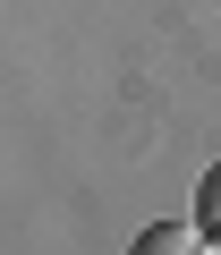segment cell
Here are the masks:
<instances>
[{"mask_svg":"<svg viewBox=\"0 0 221 255\" xmlns=\"http://www.w3.org/2000/svg\"><path fill=\"white\" fill-rule=\"evenodd\" d=\"M128 255H213V247H204L196 221H145V230L128 238Z\"/></svg>","mask_w":221,"mask_h":255,"instance_id":"6da1fadb","label":"cell"},{"mask_svg":"<svg viewBox=\"0 0 221 255\" xmlns=\"http://www.w3.org/2000/svg\"><path fill=\"white\" fill-rule=\"evenodd\" d=\"M187 221L204 230V247H221V162L196 179V204H187Z\"/></svg>","mask_w":221,"mask_h":255,"instance_id":"7a4b0ae2","label":"cell"},{"mask_svg":"<svg viewBox=\"0 0 221 255\" xmlns=\"http://www.w3.org/2000/svg\"><path fill=\"white\" fill-rule=\"evenodd\" d=\"M213 255H221V247H213Z\"/></svg>","mask_w":221,"mask_h":255,"instance_id":"3957f363","label":"cell"}]
</instances>
